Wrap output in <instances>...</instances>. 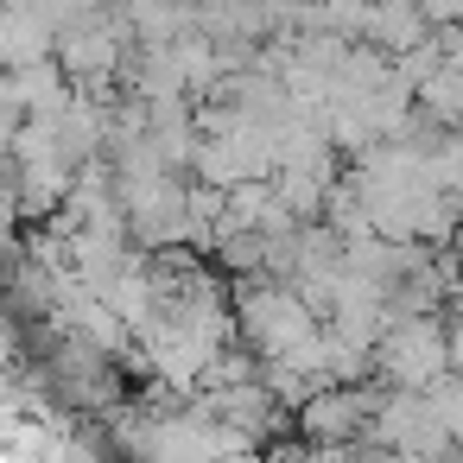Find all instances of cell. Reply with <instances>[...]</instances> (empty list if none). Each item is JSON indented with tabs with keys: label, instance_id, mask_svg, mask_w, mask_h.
Segmentation results:
<instances>
[{
	"label": "cell",
	"instance_id": "obj_1",
	"mask_svg": "<svg viewBox=\"0 0 463 463\" xmlns=\"http://www.w3.org/2000/svg\"><path fill=\"white\" fill-rule=\"evenodd\" d=\"M374 368H381L387 387H431V381H444L457 368L450 324L431 317V311H393V324L374 343Z\"/></svg>",
	"mask_w": 463,
	"mask_h": 463
}]
</instances>
